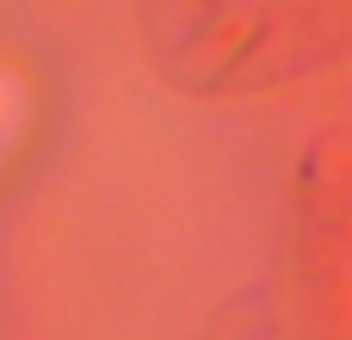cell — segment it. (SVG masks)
I'll use <instances>...</instances> for the list:
<instances>
[{"instance_id": "obj_1", "label": "cell", "mask_w": 352, "mask_h": 340, "mask_svg": "<svg viewBox=\"0 0 352 340\" xmlns=\"http://www.w3.org/2000/svg\"><path fill=\"white\" fill-rule=\"evenodd\" d=\"M334 56H352V0H266L229 62V74L285 81V74L322 68Z\"/></svg>"}]
</instances>
